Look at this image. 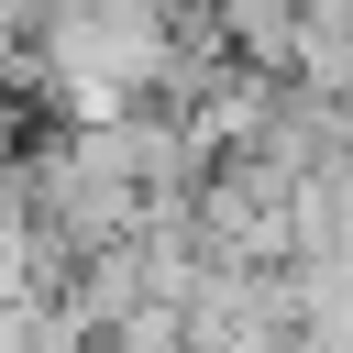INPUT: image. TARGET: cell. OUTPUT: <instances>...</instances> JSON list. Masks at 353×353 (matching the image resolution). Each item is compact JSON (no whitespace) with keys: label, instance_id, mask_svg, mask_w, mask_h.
Wrapping results in <instances>:
<instances>
[{"label":"cell","instance_id":"obj_1","mask_svg":"<svg viewBox=\"0 0 353 353\" xmlns=\"http://www.w3.org/2000/svg\"><path fill=\"white\" fill-rule=\"evenodd\" d=\"M99 342H121V353H188V309L176 298H121L99 320Z\"/></svg>","mask_w":353,"mask_h":353}]
</instances>
